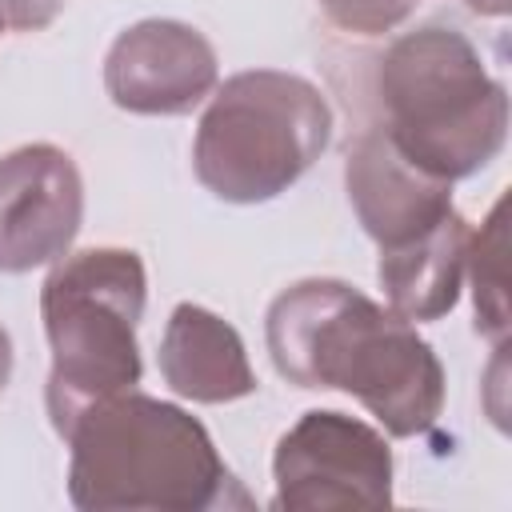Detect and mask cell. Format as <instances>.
Instances as JSON below:
<instances>
[{"label": "cell", "mask_w": 512, "mask_h": 512, "mask_svg": "<svg viewBox=\"0 0 512 512\" xmlns=\"http://www.w3.org/2000/svg\"><path fill=\"white\" fill-rule=\"evenodd\" d=\"M272 368L296 388L356 396L388 436L428 432L444 408V364L412 320L376 304L348 280L288 284L264 316Z\"/></svg>", "instance_id": "1"}, {"label": "cell", "mask_w": 512, "mask_h": 512, "mask_svg": "<svg viewBox=\"0 0 512 512\" xmlns=\"http://www.w3.org/2000/svg\"><path fill=\"white\" fill-rule=\"evenodd\" d=\"M60 440L84 512H204L236 484L192 412L136 388L92 400Z\"/></svg>", "instance_id": "2"}, {"label": "cell", "mask_w": 512, "mask_h": 512, "mask_svg": "<svg viewBox=\"0 0 512 512\" xmlns=\"http://www.w3.org/2000/svg\"><path fill=\"white\" fill-rule=\"evenodd\" d=\"M372 96L388 140L448 184L488 168L508 140V92L456 28L392 36L376 56Z\"/></svg>", "instance_id": "3"}, {"label": "cell", "mask_w": 512, "mask_h": 512, "mask_svg": "<svg viewBox=\"0 0 512 512\" xmlns=\"http://www.w3.org/2000/svg\"><path fill=\"white\" fill-rule=\"evenodd\" d=\"M144 296L148 276L132 248H84L52 264L40 288V316L52 348L44 404L56 436H64L92 400L140 384L136 324Z\"/></svg>", "instance_id": "4"}, {"label": "cell", "mask_w": 512, "mask_h": 512, "mask_svg": "<svg viewBox=\"0 0 512 512\" xmlns=\"http://www.w3.org/2000/svg\"><path fill=\"white\" fill-rule=\"evenodd\" d=\"M328 144L332 108L312 80L248 68L212 88L192 140V172L224 204H264L288 192Z\"/></svg>", "instance_id": "5"}, {"label": "cell", "mask_w": 512, "mask_h": 512, "mask_svg": "<svg viewBox=\"0 0 512 512\" xmlns=\"http://www.w3.org/2000/svg\"><path fill=\"white\" fill-rule=\"evenodd\" d=\"M272 480V508H380L392 504V448L380 428L336 408H312L276 440Z\"/></svg>", "instance_id": "6"}, {"label": "cell", "mask_w": 512, "mask_h": 512, "mask_svg": "<svg viewBox=\"0 0 512 512\" xmlns=\"http://www.w3.org/2000/svg\"><path fill=\"white\" fill-rule=\"evenodd\" d=\"M84 220V180L56 144H24L0 156V272L20 276L56 264Z\"/></svg>", "instance_id": "7"}, {"label": "cell", "mask_w": 512, "mask_h": 512, "mask_svg": "<svg viewBox=\"0 0 512 512\" xmlns=\"http://www.w3.org/2000/svg\"><path fill=\"white\" fill-rule=\"evenodd\" d=\"M220 80L212 40L184 20H140L104 56V92L132 116H188Z\"/></svg>", "instance_id": "8"}, {"label": "cell", "mask_w": 512, "mask_h": 512, "mask_svg": "<svg viewBox=\"0 0 512 512\" xmlns=\"http://www.w3.org/2000/svg\"><path fill=\"white\" fill-rule=\"evenodd\" d=\"M344 188L376 248H396L452 212V184L412 164L380 124H364L348 144Z\"/></svg>", "instance_id": "9"}, {"label": "cell", "mask_w": 512, "mask_h": 512, "mask_svg": "<svg viewBox=\"0 0 512 512\" xmlns=\"http://www.w3.org/2000/svg\"><path fill=\"white\" fill-rule=\"evenodd\" d=\"M160 376L192 404H228L260 388L240 332L200 304L172 308L160 336Z\"/></svg>", "instance_id": "10"}, {"label": "cell", "mask_w": 512, "mask_h": 512, "mask_svg": "<svg viewBox=\"0 0 512 512\" xmlns=\"http://www.w3.org/2000/svg\"><path fill=\"white\" fill-rule=\"evenodd\" d=\"M468 220L452 208L440 224L428 232L380 248V288L388 296V308L404 320H440L456 308L464 288V260H468Z\"/></svg>", "instance_id": "11"}, {"label": "cell", "mask_w": 512, "mask_h": 512, "mask_svg": "<svg viewBox=\"0 0 512 512\" xmlns=\"http://www.w3.org/2000/svg\"><path fill=\"white\" fill-rule=\"evenodd\" d=\"M504 200L492 204L484 216L480 232L468 236V260L464 276L472 280V300H476V332L488 336L492 344H504L508 336V272H504Z\"/></svg>", "instance_id": "12"}, {"label": "cell", "mask_w": 512, "mask_h": 512, "mask_svg": "<svg viewBox=\"0 0 512 512\" xmlns=\"http://www.w3.org/2000/svg\"><path fill=\"white\" fill-rule=\"evenodd\" d=\"M420 0H320L324 16L352 36H384L400 28Z\"/></svg>", "instance_id": "13"}, {"label": "cell", "mask_w": 512, "mask_h": 512, "mask_svg": "<svg viewBox=\"0 0 512 512\" xmlns=\"http://www.w3.org/2000/svg\"><path fill=\"white\" fill-rule=\"evenodd\" d=\"M64 4L68 0H0V16L16 32H40L64 12Z\"/></svg>", "instance_id": "14"}, {"label": "cell", "mask_w": 512, "mask_h": 512, "mask_svg": "<svg viewBox=\"0 0 512 512\" xmlns=\"http://www.w3.org/2000/svg\"><path fill=\"white\" fill-rule=\"evenodd\" d=\"M8 380H12V340H8V332L0 328V392L8 388Z\"/></svg>", "instance_id": "15"}, {"label": "cell", "mask_w": 512, "mask_h": 512, "mask_svg": "<svg viewBox=\"0 0 512 512\" xmlns=\"http://www.w3.org/2000/svg\"><path fill=\"white\" fill-rule=\"evenodd\" d=\"M464 4L480 16H508L512 12V0H464Z\"/></svg>", "instance_id": "16"}, {"label": "cell", "mask_w": 512, "mask_h": 512, "mask_svg": "<svg viewBox=\"0 0 512 512\" xmlns=\"http://www.w3.org/2000/svg\"><path fill=\"white\" fill-rule=\"evenodd\" d=\"M0 32H4V16H0Z\"/></svg>", "instance_id": "17"}]
</instances>
